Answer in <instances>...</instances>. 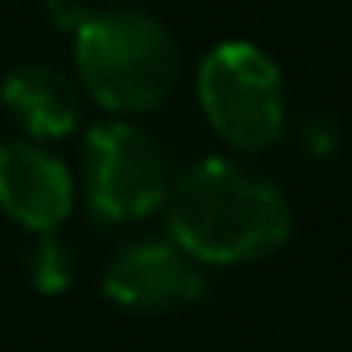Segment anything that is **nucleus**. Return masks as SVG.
<instances>
[{"instance_id":"0eeeda50","label":"nucleus","mask_w":352,"mask_h":352,"mask_svg":"<svg viewBox=\"0 0 352 352\" xmlns=\"http://www.w3.org/2000/svg\"><path fill=\"white\" fill-rule=\"evenodd\" d=\"M0 100L34 141H58L79 129V87L54 67H17L0 83Z\"/></svg>"},{"instance_id":"20e7f679","label":"nucleus","mask_w":352,"mask_h":352,"mask_svg":"<svg viewBox=\"0 0 352 352\" xmlns=\"http://www.w3.org/2000/svg\"><path fill=\"white\" fill-rule=\"evenodd\" d=\"M87 212L96 224H137L166 204V157L149 133L124 120L96 124L83 141Z\"/></svg>"},{"instance_id":"7ed1b4c3","label":"nucleus","mask_w":352,"mask_h":352,"mask_svg":"<svg viewBox=\"0 0 352 352\" xmlns=\"http://www.w3.org/2000/svg\"><path fill=\"white\" fill-rule=\"evenodd\" d=\"M208 124L241 153L270 149L286 133V83L278 63L253 42H220L195 75Z\"/></svg>"},{"instance_id":"423d86ee","label":"nucleus","mask_w":352,"mask_h":352,"mask_svg":"<svg viewBox=\"0 0 352 352\" xmlns=\"http://www.w3.org/2000/svg\"><path fill=\"white\" fill-rule=\"evenodd\" d=\"M75 208L71 170L38 141L0 145V212L30 232H54Z\"/></svg>"},{"instance_id":"f03ea898","label":"nucleus","mask_w":352,"mask_h":352,"mask_svg":"<svg viewBox=\"0 0 352 352\" xmlns=\"http://www.w3.org/2000/svg\"><path fill=\"white\" fill-rule=\"evenodd\" d=\"M71 34L79 79L108 112H149L179 83V42L149 13H87Z\"/></svg>"},{"instance_id":"f257e3e1","label":"nucleus","mask_w":352,"mask_h":352,"mask_svg":"<svg viewBox=\"0 0 352 352\" xmlns=\"http://www.w3.org/2000/svg\"><path fill=\"white\" fill-rule=\"evenodd\" d=\"M170 241L199 265H253L274 257L290 236V204L265 174L204 157L166 191Z\"/></svg>"},{"instance_id":"1a4fd4ad","label":"nucleus","mask_w":352,"mask_h":352,"mask_svg":"<svg viewBox=\"0 0 352 352\" xmlns=\"http://www.w3.org/2000/svg\"><path fill=\"white\" fill-rule=\"evenodd\" d=\"M336 141H340V124L336 116L327 112H307L298 124H294V153H302L307 162H323L336 153Z\"/></svg>"},{"instance_id":"6e6552de","label":"nucleus","mask_w":352,"mask_h":352,"mask_svg":"<svg viewBox=\"0 0 352 352\" xmlns=\"http://www.w3.org/2000/svg\"><path fill=\"white\" fill-rule=\"evenodd\" d=\"M75 249L54 236V232H42L38 245L30 249V282L42 290V294H63L75 286Z\"/></svg>"},{"instance_id":"39448f33","label":"nucleus","mask_w":352,"mask_h":352,"mask_svg":"<svg viewBox=\"0 0 352 352\" xmlns=\"http://www.w3.org/2000/svg\"><path fill=\"white\" fill-rule=\"evenodd\" d=\"M104 294L124 311H183L204 302L208 274L174 241H133L104 270Z\"/></svg>"},{"instance_id":"9d476101","label":"nucleus","mask_w":352,"mask_h":352,"mask_svg":"<svg viewBox=\"0 0 352 352\" xmlns=\"http://www.w3.org/2000/svg\"><path fill=\"white\" fill-rule=\"evenodd\" d=\"M108 5H112V9H124V5H129V0H108Z\"/></svg>"}]
</instances>
